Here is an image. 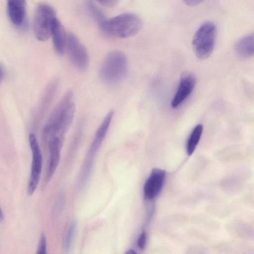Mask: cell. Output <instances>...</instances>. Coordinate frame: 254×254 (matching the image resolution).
I'll list each match as a JSON object with an SVG mask.
<instances>
[{"instance_id": "obj_8", "label": "cell", "mask_w": 254, "mask_h": 254, "mask_svg": "<svg viewBox=\"0 0 254 254\" xmlns=\"http://www.w3.org/2000/svg\"><path fill=\"white\" fill-rule=\"evenodd\" d=\"M196 82L195 75L190 72L182 73L177 90L173 97L171 105L176 108L181 105L192 92Z\"/></svg>"}, {"instance_id": "obj_17", "label": "cell", "mask_w": 254, "mask_h": 254, "mask_svg": "<svg viewBox=\"0 0 254 254\" xmlns=\"http://www.w3.org/2000/svg\"><path fill=\"white\" fill-rule=\"evenodd\" d=\"M84 1L87 12L99 25L106 19L104 13L96 5L94 0H84Z\"/></svg>"}, {"instance_id": "obj_25", "label": "cell", "mask_w": 254, "mask_h": 254, "mask_svg": "<svg viewBox=\"0 0 254 254\" xmlns=\"http://www.w3.org/2000/svg\"><path fill=\"white\" fill-rule=\"evenodd\" d=\"M1 80L0 78V80Z\"/></svg>"}, {"instance_id": "obj_4", "label": "cell", "mask_w": 254, "mask_h": 254, "mask_svg": "<svg viewBox=\"0 0 254 254\" xmlns=\"http://www.w3.org/2000/svg\"><path fill=\"white\" fill-rule=\"evenodd\" d=\"M56 12L50 5L41 3L35 12L33 29L35 37L40 41H45L51 36L52 23L56 18Z\"/></svg>"}, {"instance_id": "obj_7", "label": "cell", "mask_w": 254, "mask_h": 254, "mask_svg": "<svg viewBox=\"0 0 254 254\" xmlns=\"http://www.w3.org/2000/svg\"><path fill=\"white\" fill-rule=\"evenodd\" d=\"M72 91L71 90L67 91L51 113L43 130V137L45 140L48 141L53 136L54 132L62 120L66 108L72 102Z\"/></svg>"}, {"instance_id": "obj_5", "label": "cell", "mask_w": 254, "mask_h": 254, "mask_svg": "<svg viewBox=\"0 0 254 254\" xmlns=\"http://www.w3.org/2000/svg\"><path fill=\"white\" fill-rule=\"evenodd\" d=\"M29 142L32 154V161L27 191L29 195H32L39 182L43 158L39 143L34 133H31L29 135Z\"/></svg>"}, {"instance_id": "obj_20", "label": "cell", "mask_w": 254, "mask_h": 254, "mask_svg": "<svg viewBox=\"0 0 254 254\" xmlns=\"http://www.w3.org/2000/svg\"><path fill=\"white\" fill-rule=\"evenodd\" d=\"M99 4L106 7H114L120 0H96Z\"/></svg>"}, {"instance_id": "obj_18", "label": "cell", "mask_w": 254, "mask_h": 254, "mask_svg": "<svg viewBox=\"0 0 254 254\" xmlns=\"http://www.w3.org/2000/svg\"><path fill=\"white\" fill-rule=\"evenodd\" d=\"M77 222L75 220H73L68 228L64 245V250L66 253L70 250Z\"/></svg>"}, {"instance_id": "obj_11", "label": "cell", "mask_w": 254, "mask_h": 254, "mask_svg": "<svg viewBox=\"0 0 254 254\" xmlns=\"http://www.w3.org/2000/svg\"><path fill=\"white\" fill-rule=\"evenodd\" d=\"M7 12L11 22L17 27H22L26 21V0H6Z\"/></svg>"}, {"instance_id": "obj_14", "label": "cell", "mask_w": 254, "mask_h": 254, "mask_svg": "<svg viewBox=\"0 0 254 254\" xmlns=\"http://www.w3.org/2000/svg\"><path fill=\"white\" fill-rule=\"evenodd\" d=\"M237 55L243 59H249L254 55V35L250 33L240 39L235 45Z\"/></svg>"}, {"instance_id": "obj_19", "label": "cell", "mask_w": 254, "mask_h": 254, "mask_svg": "<svg viewBox=\"0 0 254 254\" xmlns=\"http://www.w3.org/2000/svg\"><path fill=\"white\" fill-rule=\"evenodd\" d=\"M47 253V241L44 233H42L40 238L37 254H45Z\"/></svg>"}, {"instance_id": "obj_2", "label": "cell", "mask_w": 254, "mask_h": 254, "mask_svg": "<svg viewBox=\"0 0 254 254\" xmlns=\"http://www.w3.org/2000/svg\"><path fill=\"white\" fill-rule=\"evenodd\" d=\"M128 62L125 54L120 51L109 53L102 64L100 74L106 83L113 84L122 80L127 73Z\"/></svg>"}, {"instance_id": "obj_22", "label": "cell", "mask_w": 254, "mask_h": 254, "mask_svg": "<svg viewBox=\"0 0 254 254\" xmlns=\"http://www.w3.org/2000/svg\"><path fill=\"white\" fill-rule=\"evenodd\" d=\"M205 0H183L184 3L189 6H193L200 4Z\"/></svg>"}, {"instance_id": "obj_23", "label": "cell", "mask_w": 254, "mask_h": 254, "mask_svg": "<svg viewBox=\"0 0 254 254\" xmlns=\"http://www.w3.org/2000/svg\"><path fill=\"white\" fill-rule=\"evenodd\" d=\"M125 253L126 254H136V252L133 249H130L127 250V251Z\"/></svg>"}, {"instance_id": "obj_13", "label": "cell", "mask_w": 254, "mask_h": 254, "mask_svg": "<svg viewBox=\"0 0 254 254\" xmlns=\"http://www.w3.org/2000/svg\"><path fill=\"white\" fill-rule=\"evenodd\" d=\"M67 34L61 22L56 17L53 21L51 36L55 51L59 55L64 54Z\"/></svg>"}, {"instance_id": "obj_6", "label": "cell", "mask_w": 254, "mask_h": 254, "mask_svg": "<svg viewBox=\"0 0 254 254\" xmlns=\"http://www.w3.org/2000/svg\"><path fill=\"white\" fill-rule=\"evenodd\" d=\"M65 50L70 61L77 69L81 71L87 69L89 63L87 50L78 38L72 33L67 34Z\"/></svg>"}, {"instance_id": "obj_16", "label": "cell", "mask_w": 254, "mask_h": 254, "mask_svg": "<svg viewBox=\"0 0 254 254\" xmlns=\"http://www.w3.org/2000/svg\"><path fill=\"white\" fill-rule=\"evenodd\" d=\"M203 126L197 125L191 131L187 140L186 151L188 155H191L195 150L202 134Z\"/></svg>"}, {"instance_id": "obj_1", "label": "cell", "mask_w": 254, "mask_h": 254, "mask_svg": "<svg viewBox=\"0 0 254 254\" xmlns=\"http://www.w3.org/2000/svg\"><path fill=\"white\" fill-rule=\"evenodd\" d=\"M142 23L137 15L125 13L106 19L99 25L101 31L110 37L125 39L134 36L141 29Z\"/></svg>"}, {"instance_id": "obj_10", "label": "cell", "mask_w": 254, "mask_h": 254, "mask_svg": "<svg viewBox=\"0 0 254 254\" xmlns=\"http://www.w3.org/2000/svg\"><path fill=\"white\" fill-rule=\"evenodd\" d=\"M166 172L155 168L152 170L143 187V195L146 199L155 198L161 192L164 184Z\"/></svg>"}, {"instance_id": "obj_15", "label": "cell", "mask_w": 254, "mask_h": 254, "mask_svg": "<svg viewBox=\"0 0 254 254\" xmlns=\"http://www.w3.org/2000/svg\"><path fill=\"white\" fill-rule=\"evenodd\" d=\"M75 105L71 102L66 109L64 116L60 122L55 132V136H58L63 141L65 134L71 125L75 112Z\"/></svg>"}, {"instance_id": "obj_3", "label": "cell", "mask_w": 254, "mask_h": 254, "mask_svg": "<svg viewBox=\"0 0 254 254\" xmlns=\"http://www.w3.org/2000/svg\"><path fill=\"white\" fill-rule=\"evenodd\" d=\"M217 34L215 24L210 21L201 24L192 40V47L196 57L200 60L208 58L212 53Z\"/></svg>"}, {"instance_id": "obj_12", "label": "cell", "mask_w": 254, "mask_h": 254, "mask_svg": "<svg viewBox=\"0 0 254 254\" xmlns=\"http://www.w3.org/2000/svg\"><path fill=\"white\" fill-rule=\"evenodd\" d=\"M63 140L58 136H53L48 141L49 160L45 181L48 183L54 174L60 160L61 148Z\"/></svg>"}, {"instance_id": "obj_21", "label": "cell", "mask_w": 254, "mask_h": 254, "mask_svg": "<svg viewBox=\"0 0 254 254\" xmlns=\"http://www.w3.org/2000/svg\"><path fill=\"white\" fill-rule=\"evenodd\" d=\"M146 238V232L144 231H142L140 234L137 241V246L140 249L143 250L145 248Z\"/></svg>"}, {"instance_id": "obj_9", "label": "cell", "mask_w": 254, "mask_h": 254, "mask_svg": "<svg viewBox=\"0 0 254 254\" xmlns=\"http://www.w3.org/2000/svg\"><path fill=\"white\" fill-rule=\"evenodd\" d=\"M113 115L114 111L113 110L109 111L97 128L94 139L87 154L85 162L84 163L85 165L91 167L93 159L107 133Z\"/></svg>"}, {"instance_id": "obj_24", "label": "cell", "mask_w": 254, "mask_h": 254, "mask_svg": "<svg viewBox=\"0 0 254 254\" xmlns=\"http://www.w3.org/2000/svg\"><path fill=\"white\" fill-rule=\"evenodd\" d=\"M4 219L3 213L0 207V221H2Z\"/></svg>"}]
</instances>
